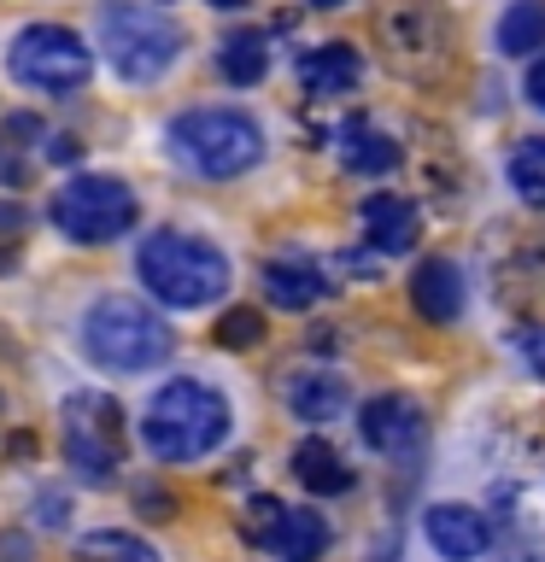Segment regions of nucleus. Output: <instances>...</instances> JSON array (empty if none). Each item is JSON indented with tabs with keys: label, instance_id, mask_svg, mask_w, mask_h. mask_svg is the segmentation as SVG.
<instances>
[{
	"label": "nucleus",
	"instance_id": "nucleus-1",
	"mask_svg": "<svg viewBox=\"0 0 545 562\" xmlns=\"http://www.w3.org/2000/svg\"><path fill=\"white\" fill-rule=\"evenodd\" d=\"M135 281L153 305L165 311H205L229 293V252L211 246L205 235H182V228H153L135 252Z\"/></svg>",
	"mask_w": 545,
	"mask_h": 562
},
{
	"label": "nucleus",
	"instance_id": "nucleus-2",
	"mask_svg": "<svg viewBox=\"0 0 545 562\" xmlns=\"http://www.w3.org/2000/svg\"><path fill=\"white\" fill-rule=\"evenodd\" d=\"M229 398L200 375H176L153 393V404L141 411V446L158 463H200L229 439Z\"/></svg>",
	"mask_w": 545,
	"mask_h": 562
},
{
	"label": "nucleus",
	"instance_id": "nucleus-3",
	"mask_svg": "<svg viewBox=\"0 0 545 562\" xmlns=\"http://www.w3.org/2000/svg\"><path fill=\"white\" fill-rule=\"evenodd\" d=\"M176 351V328L130 293H105L82 311V358L105 375H147Z\"/></svg>",
	"mask_w": 545,
	"mask_h": 562
},
{
	"label": "nucleus",
	"instance_id": "nucleus-4",
	"mask_svg": "<svg viewBox=\"0 0 545 562\" xmlns=\"http://www.w3.org/2000/svg\"><path fill=\"white\" fill-rule=\"evenodd\" d=\"M170 153L205 182H235L264 158V130L235 105H193L170 117Z\"/></svg>",
	"mask_w": 545,
	"mask_h": 562
},
{
	"label": "nucleus",
	"instance_id": "nucleus-5",
	"mask_svg": "<svg viewBox=\"0 0 545 562\" xmlns=\"http://www.w3.org/2000/svg\"><path fill=\"white\" fill-rule=\"evenodd\" d=\"M94 47L123 82H158L176 59H182L188 35L170 12L135 7V0H112V7H100V18H94Z\"/></svg>",
	"mask_w": 545,
	"mask_h": 562
},
{
	"label": "nucleus",
	"instance_id": "nucleus-6",
	"mask_svg": "<svg viewBox=\"0 0 545 562\" xmlns=\"http://www.w3.org/2000/svg\"><path fill=\"white\" fill-rule=\"evenodd\" d=\"M381 59L411 82H434L452 65V18L440 0H381L376 7Z\"/></svg>",
	"mask_w": 545,
	"mask_h": 562
},
{
	"label": "nucleus",
	"instance_id": "nucleus-7",
	"mask_svg": "<svg viewBox=\"0 0 545 562\" xmlns=\"http://www.w3.org/2000/svg\"><path fill=\"white\" fill-rule=\"evenodd\" d=\"M47 217L77 246H112L141 223V200L123 176H70V182L53 188Z\"/></svg>",
	"mask_w": 545,
	"mask_h": 562
},
{
	"label": "nucleus",
	"instance_id": "nucleus-8",
	"mask_svg": "<svg viewBox=\"0 0 545 562\" xmlns=\"http://www.w3.org/2000/svg\"><path fill=\"white\" fill-rule=\"evenodd\" d=\"M7 70L12 82L35 88V94H82L88 77H94V53H88V42L70 24H53V18H35V24H24L12 35L7 47Z\"/></svg>",
	"mask_w": 545,
	"mask_h": 562
},
{
	"label": "nucleus",
	"instance_id": "nucleus-9",
	"mask_svg": "<svg viewBox=\"0 0 545 562\" xmlns=\"http://www.w3.org/2000/svg\"><path fill=\"white\" fill-rule=\"evenodd\" d=\"M65 463L77 469V481L88 486H112L118 469H123V404L112 393H94V386H82V393L65 398Z\"/></svg>",
	"mask_w": 545,
	"mask_h": 562
},
{
	"label": "nucleus",
	"instance_id": "nucleus-10",
	"mask_svg": "<svg viewBox=\"0 0 545 562\" xmlns=\"http://www.w3.org/2000/svg\"><path fill=\"white\" fill-rule=\"evenodd\" d=\"M358 434L376 457H411L429 439V416L411 393H376L358 404Z\"/></svg>",
	"mask_w": 545,
	"mask_h": 562
},
{
	"label": "nucleus",
	"instance_id": "nucleus-11",
	"mask_svg": "<svg viewBox=\"0 0 545 562\" xmlns=\"http://www.w3.org/2000/svg\"><path fill=\"white\" fill-rule=\"evenodd\" d=\"M422 533L446 562H475L492 544V521L475 504H429L422 509Z\"/></svg>",
	"mask_w": 545,
	"mask_h": 562
},
{
	"label": "nucleus",
	"instance_id": "nucleus-12",
	"mask_svg": "<svg viewBox=\"0 0 545 562\" xmlns=\"http://www.w3.org/2000/svg\"><path fill=\"white\" fill-rule=\"evenodd\" d=\"M464 299H469V281L452 258H422L411 270V311L434 328H452L464 316Z\"/></svg>",
	"mask_w": 545,
	"mask_h": 562
},
{
	"label": "nucleus",
	"instance_id": "nucleus-13",
	"mask_svg": "<svg viewBox=\"0 0 545 562\" xmlns=\"http://www.w3.org/2000/svg\"><path fill=\"white\" fill-rule=\"evenodd\" d=\"M364 217V240L376 258H399L411 252L416 235H422V217H416V200H404V193H369L358 205Z\"/></svg>",
	"mask_w": 545,
	"mask_h": 562
},
{
	"label": "nucleus",
	"instance_id": "nucleus-14",
	"mask_svg": "<svg viewBox=\"0 0 545 562\" xmlns=\"http://www.w3.org/2000/svg\"><path fill=\"white\" fill-rule=\"evenodd\" d=\"M299 82H305V94H316V100H341L364 82V53L352 42H316L305 59H299Z\"/></svg>",
	"mask_w": 545,
	"mask_h": 562
},
{
	"label": "nucleus",
	"instance_id": "nucleus-15",
	"mask_svg": "<svg viewBox=\"0 0 545 562\" xmlns=\"http://www.w3.org/2000/svg\"><path fill=\"white\" fill-rule=\"evenodd\" d=\"M281 404L293 411V422L323 428V422H334L352 404V386H346V375H334V369H299V375H288V386H281Z\"/></svg>",
	"mask_w": 545,
	"mask_h": 562
},
{
	"label": "nucleus",
	"instance_id": "nucleus-16",
	"mask_svg": "<svg viewBox=\"0 0 545 562\" xmlns=\"http://www.w3.org/2000/svg\"><path fill=\"white\" fill-rule=\"evenodd\" d=\"M334 293L329 270H316L311 258H270L264 263V299H270L276 311H311L323 305Z\"/></svg>",
	"mask_w": 545,
	"mask_h": 562
},
{
	"label": "nucleus",
	"instance_id": "nucleus-17",
	"mask_svg": "<svg viewBox=\"0 0 545 562\" xmlns=\"http://www.w3.org/2000/svg\"><path fill=\"white\" fill-rule=\"evenodd\" d=\"M334 147H341V165H346L352 176H369V182H376V176H393V170L404 165V147H399L387 130H376L369 117H352Z\"/></svg>",
	"mask_w": 545,
	"mask_h": 562
},
{
	"label": "nucleus",
	"instance_id": "nucleus-18",
	"mask_svg": "<svg viewBox=\"0 0 545 562\" xmlns=\"http://www.w3.org/2000/svg\"><path fill=\"white\" fill-rule=\"evenodd\" d=\"M293 481L305 486V492H316V498H334V492H352V481L358 474L346 469V457L329 446L323 434H305L293 446Z\"/></svg>",
	"mask_w": 545,
	"mask_h": 562
},
{
	"label": "nucleus",
	"instance_id": "nucleus-19",
	"mask_svg": "<svg viewBox=\"0 0 545 562\" xmlns=\"http://www.w3.org/2000/svg\"><path fill=\"white\" fill-rule=\"evenodd\" d=\"M492 47L504 59H534L545 47V0H510L499 12V30H492Z\"/></svg>",
	"mask_w": 545,
	"mask_h": 562
},
{
	"label": "nucleus",
	"instance_id": "nucleus-20",
	"mask_svg": "<svg viewBox=\"0 0 545 562\" xmlns=\"http://www.w3.org/2000/svg\"><path fill=\"white\" fill-rule=\"evenodd\" d=\"M329 551V521L316 516V509H288L270 539V557L276 562H316Z\"/></svg>",
	"mask_w": 545,
	"mask_h": 562
},
{
	"label": "nucleus",
	"instance_id": "nucleus-21",
	"mask_svg": "<svg viewBox=\"0 0 545 562\" xmlns=\"http://www.w3.org/2000/svg\"><path fill=\"white\" fill-rule=\"evenodd\" d=\"M218 70H223V82H235V88H258L264 70H270V42H264L258 30L223 35L218 42Z\"/></svg>",
	"mask_w": 545,
	"mask_h": 562
},
{
	"label": "nucleus",
	"instance_id": "nucleus-22",
	"mask_svg": "<svg viewBox=\"0 0 545 562\" xmlns=\"http://www.w3.org/2000/svg\"><path fill=\"white\" fill-rule=\"evenodd\" d=\"M504 176H510V188H516L522 205L545 211V135H522L516 147H510Z\"/></svg>",
	"mask_w": 545,
	"mask_h": 562
},
{
	"label": "nucleus",
	"instance_id": "nucleus-23",
	"mask_svg": "<svg viewBox=\"0 0 545 562\" xmlns=\"http://www.w3.org/2000/svg\"><path fill=\"white\" fill-rule=\"evenodd\" d=\"M77 562H158V551L147 539L135 533H118V527H105V533H88L77 539Z\"/></svg>",
	"mask_w": 545,
	"mask_h": 562
},
{
	"label": "nucleus",
	"instance_id": "nucleus-24",
	"mask_svg": "<svg viewBox=\"0 0 545 562\" xmlns=\"http://www.w3.org/2000/svg\"><path fill=\"white\" fill-rule=\"evenodd\" d=\"M211 340H218L223 351H253V346L264 340V311H253V305L223 311L218 328H211Z\"/></svg>",
	"mask_w": 545,
	"mask_h": 562
},
{
	"label": "nucleus",
	"instance_id": "nucleus-25",
	"mask_svg": "<svg viewBox=\"0 0 545 562\" xmlns=\"http://www.w3.org/2000/svg\"><path fill=\"white\" fill-rule=\"evenodd\" d=\"M281 516H288V504H281V498H253V504H246V521H241V533L253 539V544H264V551H270V539H276Z\"/></svg>",
	"mask_w": 545,
	"mask_h": 562
},
{
	"label": "nucleus",
	"instance_id": "nucleus-26",
	"mask_svg": "<svg viewBox=\"0 0 545 562\" xmlns=\"http://www.w3.org/2000/svg\"><path fill=\"white\" fill-rule=\"evenodd\" d=\"M65 521H70V504H65V492H42V498H35V527H47V533H59Z\"/></svg>",
	"mask_w": 545,
	"mask_h": 562
},
{
	"label": "nucleus",
	"instance_id": "nucleus-27",
	"mask_svg": "<svg viewBox=\"0 0 545 562\" xmlns=\"http://www.w3.org/2000/svg\"><path fill=\"white\" fill-rule=\"evenodd\" d=\"M135 509H147V516H153V521H170V509H176V498H170V492H165V486H153V481H141V486H135Z\"/></svg>",
	"mask_w": 545,
	"mask_h": 562
},
{
	"label": "nucleus",
	"instance_id": "nucleus-28",
	"mask_svg": "<svg viewBox=\"0 0 545 562\" xmlns=\"http://www.w3.org/2000/svg\"><path fill=\"white\" fill-rule=\"evenodd\" d=\"M522 100H527V105H534V112L545 117V53H540L534 65H527V77H522Z\"/></svg>",
	"mask_w": 545,
	"mask_h": 562
},
{
	"label": "nucleus",
	"instance_id": "nucleus-29",
	"mask_svg": "<svg viewBox=\"0 0 545 562\" xmlns=\"http://www.w3.org/2000/svg\"><path fill=\"white\" fill-rule=\"evenodd\" d=\"M522 351H527V363H534V375L545 381V328H522V334H510Z\"/></svg>",
	"mask_w": 545,
	"mask_h": 562
},
{
	"label": "nucleus",
	"instance_id": "nucleus-30",
	"mask_svg": "<svg viewBox=\"0 0 545 562\" xmlns=\"http://www.w3.org/2000/svg\"><path fill=\"white\" fill-rule=\"evenodd\" d=\"M47 158H53V165H77V158H82L77 135H53V140H47Z\"/></svg>",
	"mask_w": 545,
	"mask_h": 562
},
{
	"label": "nucleus",
	"instance_id": "nucleus-31",
	"mask_svg": "<svg viewBox=\"0 0 545 562\" xmlns=\"http://www.w3.org/2000/svg\"><path fill=\"white\" fill-rule=\"evenodd\" d=\"M0 182H7V188H24V165L7 153V140H0Z\"/></svg>",
	"mask_w": 545,
	"mask_h": 562
},
{
	"label": "nucleus",
	"instance_id": "nucleus-32",
	"mask_svg": "<svg viewBox=\"0 0 545 562\" xmlns=\"http://www.w3.org/2000/svg\"><path fill=\"white\" fill-rule=\"evenodd\" d=\"M504 562H545V544L540 539H522V544H510Z\"/></svg>",
	"mask_w": 545,
	"mask_h": 562
},
{
	"label": "nucleus",
	"instance_id": "nucleus-33",
	"mask_svg": "<svg viewBox=\"0 0 545 562\" xmlns=\"http://www.w3.org/2000/svg\"><path fill=\"white\" fill-rule=\"evenodd\" d=\"M7 135H24V140H30V135H42V117H30V112H12V117H7Z\"/></svg>",
	"mask_w": 545,
	"mask_h": 562
},
{
	"label": "nucleus",
	"instance_id": "nucleus-34",
	"mask_svg": "<svg viewBox=\"0 0 545 562\" xmlns=\"http://www.w3.org/2000/svg\"><path fill=\"white\" fill-rule=\"evenodd\" d=\"M0 557H7V562H30V539H18V533H0Z\"/></svg>",
	"mask_w": 545,
	"mask_h": 562
},
{
	"label": "nucleus",
	"instance_id": "nucleus-35",
	"mask_svg": "<svg viewBox=\"0 0 545 562\" xmlns=\"http://www.w3.org/2000/svg\"><path fill=\"white\" fill-rule=\"evenodd\" d=\"M0 228H24V211H18L12 200H7V205H0Z\"/></svg>",
	"mask_w": 545,
	"mask_h": 562
},
{
	"label": "nucleus",
	"instance_id": "nucleus-36",
	"mask_svg": "<svg viewBox=\"0 0 545 562\" xmlns=\"http://www.w3.org/2000/svg\"><path fill=\"white\" fill-rule=\"evenodd\" d=\"M205 7H218V12H241V7H253V0H205Z\"/></svg>",
	"mask_w": 545,
	"mask_h": 562
},
{
	"label": "nucleus",
	"instance_id": "nucleus-37",
	"mask_svg": "<svg viewBox=\"0 0 545 562\" xmlns=\"http://www.w3.org/2000/svg\"><path fill=\"white\" fill-rule=\"evenodd\" d=\"M305 7H316V12H334V7H346V0H305Z\"/></svg>",
	"mask_w": 545,
	"mask_h": 562
}]
</instances>
